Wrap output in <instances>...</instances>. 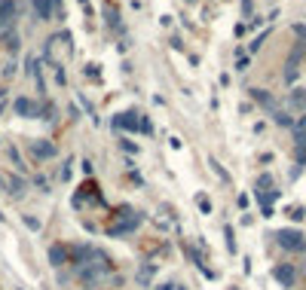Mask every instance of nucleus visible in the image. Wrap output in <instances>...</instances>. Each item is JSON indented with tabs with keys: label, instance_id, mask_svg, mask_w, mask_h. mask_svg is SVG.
Here are the masks:
<instances>
[{
	"label": "nucleus",
	"instance_id": "1",
	"mask_svg": "<svg viewBox=\"0 0 306 290\" xmlns=\"http://www.w3.org/2000/svg\"><path fill=\"white\" fill-rule=\"evenodd\" d=\"M67 55H70V34H52L49 37V43H46V49H43V58L49 61V64H64L67 61Z\"/></svg>",
	"mask_w": 306,
	"mask_h": 290
},
{
	"label": "nucleus",
	"instance_id": "2",
	"mask_svg": "<svg viewBox=\"0 0 306 290\" xmlns=\"http://www.w3.org/2000/svg\"><path fill=\"white\" fill-rule=\"evenodd\" d=\"M276 242L285 247V250H306V239L297 232V229H282V232H276Z\"/></svg>",
	"mask_w": 306,
	"mask_h": 290
},
{
	"label": "nucleus",
	"instance_id": "3",
	"mask_svg": "<svg viewBox=\"0 0 306 290\" xmlns=\"http://www.w3.org/2000/svg\"><path fill=\"white\" fill-rule=\"evenodd\" d=\"M285 110L291 116H303L306 113V89H291L285 98Z\"/></svg>",
	"mask_w": 306,
	"mask_h": 290
},
{
	"label": "nucleus",
	"instance_id": "4",
	"mask_svg": "<svg viewBox=\"0 0 306 290\" xmlns=\"http://www.w3.org/2000/svg\"><path fill=\"white\" fill-rule=\"evenodd\" d=\"M303 55H306V43L294 46L291 58H288V64H285V83H294V80H297V70H300V58H303Z\"/></svg>",
	"mask_w": 306,
	"mask_h": 290
},
{
	"label": "nucleus",
	"instance_id": "5",
	"mask_svg": "<svg viewBox=\"0 0 306 290\" xmlns=\"http://www.w3.org/2000/svg\"><path fill=\"white\" fill-rule=\"evenodd\" d=\"M114 129H125V132H135V129H144V132H150V122L147 119H138L135 113H122L114 119Z\"/></svg>",
	"mask_w": 306,
	"mask_h": 290
},
{
	"label": "nucleus",
	"instance_id": "6",
	"mask_svg": "<svg viewBox=\"0 0 306 290\" xmlns=\"http://www.w3.org/2000/svg\"><path fill=\"white\" fill-rule=\"evenodd\" d=\"M0 184L6 187V193H9L12 198H22L25 190H28V184H25L22 177H15V174H0Z\"/></svg>",
	"mask_w": 306,
	"mask_h": 290
},
{
	"label": "nucleus",
	"instance_id": "7",
	"mask_svg": "<svg viewBox=\"0 0 306 290\" xmlns=\"http://www.w3.org/2000/svg\"><path fill=\"white\" fill-rule=\"evenodd\" d=\"M15 12H19L15 0H0V31H9V25L15 22Z\"/></svg>",
	"mask_w": 306,
	"mask_h": 290
},
{
	"label": "nucleus",
	"instance_id": "8",
	"mask_svg": "<svg viewBox=\"0 0 306 290\" xmlns=\"http://www.w3.org/2000/svg\"><path fill=\"white\" fill-rule=\"evenodd\" d=\"M12 107H15V113H19V116H28V119H37V116H40V107L34 104L31 98H19Z\"/></svg>",
	"mask_w": 306,
	"mask_h": 290
},
{
	"label": "nucleus",
	"instance_id": "9",
	"mask_svg": "<svg viewBox=\"0 0 306 290\" xmlns=\"http://www.w3.org/2000/svg\"><path fill=\"white\" fill-rule=\"evenodd\" d=\"M294 150H297V168L306 165V129H294Z\"/></svg>",
	"mask_w": 306,
	"mask_h": 290
},
{
	"label": "nucleus",
	"instance_id": "10",
	"mask_svg": "<svg viewBox=\"0 0 306 290\" xmlns=\"http://www.w3.org/2000/svg\"><path fill=\"white\" fill-rule=\"evenodd\" d=\"M59 3H61V0H34V6H37V15H40V19H52V15L59 12Z\"/></svg>",
	"mask_w": 306,
	"mask_h": 290
},
{
	"label": "nucleus",
	"instance_id": "11",
	"mask_svg": "<svg viewBox=\"0 0 306 290\" xmlns=\"http://www.w3.org/2000/svg\"><path fill=\"white\" fill-rule=\"evenodd\" d=\"M248 92H251V98H254L257 104H263V107H266V110H269V113H273V110H276V107H279V104H276V98H273V95H269V92H266V89H248Z\"/></svg>",
	"mask_w": 306,
	"mask_h": 290
},
{
	"label": "nucleus",
	"instance_id": "12",
	"mask_svg": "<svg viewBox=\"0 0 306 290\" xmlns=\"http://www.w3.org/2000/svg\"><path fill=\"white\" fill-rule=\"evenodd\" d=\"M138 223H141V214H135L132 220H125V223L114 226V229H111V235H114V239H120V235H129V232H135V229H138Z\"/></svg>",
	"mask_w": 306,
	"mask_h": 290
},
{
	"label": "nucleus",
	"instance_id": "13",
	"mask_svg": "<svg viewBox=\"0 0 306 290\" xmlns=\"http://www.w3.org/2000/svg\"><path fill=\"white\" fill-rule=\"evenodd\" d=\"M273 275H276L285 287H291V284H294V278H297V275H294V266H276V269H273Z\"/></svg>",
	"mask_w": 306,
	"mask_h": 290
},
{
	"label": "nucleus",
	"instance_id": "14",
	"mask_svg": "<svg viewBox=\"0 0 306 290\" xmlns=\"http://www.w3.org/2000/svg\"><path fill=\"white\" fill-rule=\"evenodd\" d=\"M34 156L37 159H52L56 156V147H52L49 141H34Z\"/></svg>",
	"mask_w": 306,
	"mask_h": 290
},
{
	"label": "nucleus",
	"instance_id": "15",
	"mask_svg": "<svg viewBox=\"0 0 306 290\" xmlns=\"http://www.w3.org/2000/svg\"><path fill=\"white\" fill-rule=\"evenodd\" d=\"M64 260H67V247H61V244L49 247V263H52V266H61Z\"/></svg>",
	"mask_w": 306,
	"mask_h": 290
},
{
	"label": "nucleus",
	"instance_id": "16",
	"mask_svg": "<svg viewBox=\"0 0 306 290\" xmlns=\"http://www.w3.org/2000/svg\"><path fill=\"white\" fill-rule=\"evenodd\" d=\"M104 15H107V25H111V28H117V25H120V12H117L111 3L104 6Z\"/></svg>",
	"mask_w": 306,
	"mask_h": 290
},
{
	"label": "nucleus",
	"instance_id": "17",
	"mask_svg": "<svg viewBox=\"0 0 306 290\" xmlns=\"http://www.w3.org/2000/svg\"><path fill=\"white\" fill-rule=\"evenodd\" d=\"M150 278H153V266H144V269L138 272V281H141V284H150Z\"/></svg>",
	"mask_w": 306,
	"mask_h": 290
},
{
	"label": "nucleus",
	"instance_id": "18",
	"mask_svg": "<svg viewBox=\"0 0 306 290\" xmlns=\"http://www.w3.org/2000/svg\"><path fill=\"white\" fill-rule=\"evenodd\" d=\"M9 156H12V162H15V168H19V171H25V162H22L19 150H9Z\"/></svg>",
	"mask_w": 306,
	"mask_h": 290
},
{
	"label": "nucleus",
	"instance_id": "19",
	"mask_svg": "<svg viewBox=\"0 0 306 290\" xmlns=\"http://www.w3.org/2000/svg\"><path fill=\"white\" fill-rule=\"evenodd\" d=\"M6 46H9L12 52L19 49V37H15V34H9V31H6Z\"/></svg>",
	"mask_w": 306,
	"mask_h": 290
},
{
	"label": "nucleus",
	"instance_id": "20",
	"mask_svg": "<svg viewBox=\"0 0 306 290\" xmlns=\"http://www.w3.org/2000/svg\"><path fill=\"white\" fill-rule=\"evenodd\" d=\"M224 235H227V247H230V250H236V242H233V226H227V229H224Z\"/></svg>",
	"mask_w": 306,
	"mask_h": 290
},
{
	"label": "nucleus",
	"instance_id": "21",
	"mask_svg": "<svg viewBox=\"0 0 306 290\" xmlns=\"http://www.w3.org/2000/svg\"><path fill=\"white\" fill-rule=\"evenodd\" d=\"M269 184H273V177H269V174H263V177H260V180H257V190H260V193H263V190H266V187H269Z\"/></svg>",
	"mask_w": 306,
	"mask_h": 290
},
{
	"label": "nucleus",
	"instance_id": "22",
	"mask_svg": "<svg viewBox=\"0 0 306 290\" xmlns=\"http://www.w3.org/2000/svg\"><path fill=\"white\" fill-rule=\"evenodd\" d=\"M196 202H199V208H202L205 214H211V205H208V198H205V195H199V198H196Z\"/></svg>",
	"mask_w": 306,
	"mask_h": 290
},
{
	"label": "nucleus",
	"instance_id": "23",
	"mask_svg": "<svg viewBox=\"0 0 306 290\" xmlns=\"http://www.w3.org/2000/svg\"><path fill=\"white\" fill-rule=\"evenodd\" d=\"M25 226H31V229H40V220H37V217H25Z\"/></svg>",
	"mask_w": 306,
	"mask_h": 290
},
{
	"label": "nucleus",
	"instance_id": "24",
	"mask_svg": "<svg viewBox=\"0 0 306 290\" xmlns=\"http://www.w3.org/2000/svg\"><path fill=\"white\" fill-rule=\"evenodd\" d=\"M28 74H31V77H37V58H31V61H28Z\"/></svg>",
	"mask_w": 306,
	"mask_h": 290
},
{
	"label": "nucleus",
	"instance_id": "25",
	"mask_svg": "<svg viewBox=\"0 0 306 290\" xmlns=\"http://www.w3.org/2000/svg\"><path fill=\"white\" fill-rule=\"evenodd\" d=\"M294 34H297L300 40H306V25H294Z\"/></svg>",
	"mask_w": 306,
	"mask_h": 290
},
{
	"label": "nucleus",
	"instance_id": "26",
	"mask_svg": "<svg viewBox=\"0 0 306 290\" xmlns=\"http://www.w3.org/2000/svg\"><path fill=\"white\" fill-rule=\"evenodd\" d=\"M37 187H40L43 193H49V180H46V177H37Z\"/></svg>",
	"mask_w": 306,
	"mask_h": 290
},
{
	"label": "nucleus",
	"instance_id": "27",
	"mask_svg": "<svg viewBox=\"0 0 306 290\" xmlns=\"http://www.w3.org/2000/svg\"><path fill=\"white\" fill-rule=\"evenodd\" d=\"M242 12H245V15H251V0H242Z\"/></svg>",
	"mask_w": 306,
	"mask_h": 290
}]
</instances>
